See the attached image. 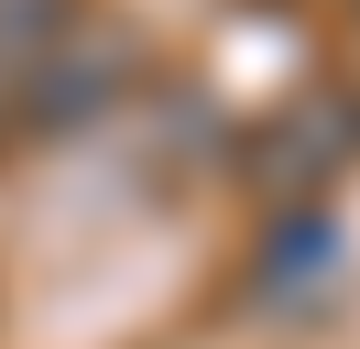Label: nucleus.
Listing matches in <instances>:
<instances>
[{
    "instance_id": "nucleus-4",
    "label": "nucleus",
    "mask_w": 360,
    "mask_h": 349,
    "mask_svg": "<svg viewBox=\"0 0 360 349\" xmlns=\"http://www.w3.org/2000/svg\"><path fill=\"white\" fill-rule=\"evenodd\" d=\"M11 87H22V77H11V55H0V131H11Z\"/></svg>"
},
{
    "instance_id": "nucleus-1",
    "label": "nucleus",
    "mask_w": 360,
    "mask_h": 349,
    "mask_svg": "<svg viewBox=\"0 0 360 349\" xmlns=\"http://www.w3.org/2000/svg\"><path fill=\"white\" fill-rule=\"evenodd\" d=\"M349 164H360V99L349 87H295V99H273V120L240 142V174L273 196V208H316Z\"/></svg>"
},
{
    "instance_id": "nucleus-2",
    "label": "nucleus",
    "mask_w": 360,
    "mask_h": 349,
    "mask_svg": "<svg viewBox=\"0 0 360 349\" xmlns=\"http://www.w3.org/2000/svg\"><path fill=\"white\" fill-rule=\"evenodd\" d=\"M338 262H349V229L328 208H273V240L251 251V305L295 317V305H316L338 284Z\"/></svg>"
},
{
    "instance_id": "nucleus-3",
    "label": "nucleus",
    "mask_w": 360,
    "mask_h": 349,
    "mask_svg": "<svg viewBox=\"0 0 360 349\" xmlns=\"http://www.w3.org/2000/svg\"><path fill=\"white\" fill-rule=\"evenodd\" d=\"M88 22V0H0V55H55Z\"/></svg>"
}]
</instances>
